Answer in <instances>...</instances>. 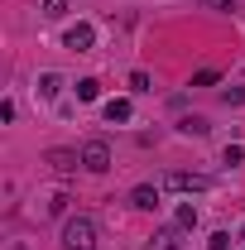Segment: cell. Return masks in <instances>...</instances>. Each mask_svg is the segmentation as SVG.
<instances>
[{"instance_id":"cell-1","label":"cell","mask_w":245,"mask_h":250,"mask_svg":"<svg viewBox=\"0 0 245 250\" xmlns=\"http://www.w3.org/2000/svg\"><path fill=\"white\" fill-rule=\"evenodd\" d=\"M62 250H96V221L92 217H72L62 226Z\"/></svg>"},{"instance_id":"cell-2","label":"cell","mask_w":245,"mask_h":250,"mask_svg":"<svg viewBox=\"0 0 245 250\" xmlns=\"http://www.w3.org/2000/svg\"><path fill=\"white\" fill-rule=\"evenodd\" d=\"M82 168H92V173H106V168H111V145H106V140H92V145L82 149Z\"/></svg>"},{"instance_id":"cell-3","label":"cell","mask_w":245,"mask_h":250,"mask_svg":"<svg viewBox=\"0 0 245 250\" xmlns=\"http://www.w3.org/2000/svg\"><path fill=\"white\" fill-rule=\"evenodd\" d=\"M43 164H48V173H58V178L77 173V154H67V149H53V154H43Z\"/></svg>"},{"instance_id":"cell-4","label":"cell","mask_w":245,"mask_h":250,"mask_svg":"<svg viewBox=\"0 0 245 250\" xmlns=\"http://www.w3.org/2000/svg\"><path fill=\"white\" fill-rule=\"evenodd\" d=\"M168 188H178V192H207L212 178H202V173H168Z\"/></svg>"},{"instance_id":"cell-5","label":"cell","mask_w":245,"mask_h":250,"mask_svg":"<svg viewBox=\"0 0 245 250\" xmlns=\"http://www.w3.org/2000/svg\"><path fill=\"white\" fill-rule=\"evenodd\" d=\"M92 39H96V29H92V24H77V29H67V48L87 53V48H92Z\"/></svg>"},{"instance_id":"cell-6","label":"cell","mask_w":245,"mask_h":250,"mask_svg":"<svg viewBox=\"0 0 245 250\" xmlns=\"http://www.w3.org/2000/svg\"><path fill=\"white\" fill-rule=\"evenodd\" d=\"M149 250H187V246H183V236H178V226H168V231H159L149 241Z\"/></svg>"},{"instance_id":"cell-7","label":"cell","mask_w":245,"mask_h":250,"mask_svg":"<svg viewBox=\"0 0 245 250\" xmlns=\"http://www.w3.org/2000/svg\"><path fill=\"white\" fill-rule=\"evenodd\" d=\"M130 202L149 212V207H159V188H154V183H140V188H135V192H130Z\"/></svg>"},{"instance_id":"cell-8","label":"cell","mask_w":245,"mask_h":250,"mask_svg":"<svg viewBox=\"0 0 245 250\" xmlns=\"http://www.w3.org/2000/svg\"><path fill=\"white\" fill-rule=\"evenodd\" d=\"M58 87H62L58 72H43V77H39V96H43V101H53V96H58Z\"/></svg>"},{"instance_id":"cell-9","label":"cell","mask_w":245,"mask_h":250,"mask_svg":"<svg viewBox=\"0 0 245 250\" xmlns=\"http://www.w3.org/2000/svg\"><path fill=\"white\" fill-rule=\"evenodd\" d=\"M96 96H101V82L96 77H82L77 82V101H96Z\"/></svg>"},{"instance_id":"cell-10","label":"cell","mask_w":245,"mask_h":250,"mask_svg":"<svg viewBox=\"0 0 245 250\" xmlns=\"http://www.w3.org/2000/svg\"><path fill=\"white\" fill-rule=\"evenodd\" d=\"M106 121H130V101H106Z\"/></svg>"},{"instance_id":"cell-11","label":"cell","mask_w":245,"mask_h":250,"mask_svg":"<svg viewBox=\"0 0 245 250\" xmlns=\"http://www.w3.org/2000/svg\"><path fill=\"white\" fill-rule=\"evenodd\" d=\"M183 135H207V121H202V116H187V121H183Z\"/></svg>"},{"instance_id":"cell-12","label":"cell","mask_w":245,"mask_h":250,"mask_svg":"<svg viewBox=\"0 0 245 250\" xmlns=\"http://www.w3.org/2000/svg\"><path fill=\"white\" fill-rule=\"evenodd\" d=\"M62 10H67V0H43V15H48V20H58Z\"/></svg>"},{"instance_id":"cell-13","label":"cell","mask_w":245,"mask_h":250,"mask_svg":"<svg viewBox=\"0 0 245 250\" xmlns=\"http://www.w3.org/2000/svg\"><path fill=\"white\" fill-rule=\"evenodd\" d=\"M178 226H197V207H178Z\"/></svg>"},{"instance_id":"cell-14","label":"cell","mask_w":245,"mask_h":250,"mask_svg":"<svg viewBox=\"0 0 245 250\" xmlns=\"http://www.w3.org/2000/svg\"><path fill=\"white\" fill-rule=\"evenodd\" d=\"M130 87L135 92H149V72H130Z\"/></svg>"},{"instance_id":"cell-15","label":"cell","mask_w":245,"mask_h":250,"mask_svg":"<svg viewBox=\"0 0 245 250\" xmlns=\"http://www.w3.org/2000/svg\"><path fill=\"white\" fill-rule=\"evenodd\" d=\"M221 101H226V106H241V101H245V92H241V87H236V92H221Z\"/></svg>"},{"instance_id":"cell-16","label":"cell","mask_w":245,"mask_h":250,"mask_svg":"<svg viewBox=\"0 0 245 250\" xmlns=\"http://www.w3.org/2000/svg\"><path fill=\"white\" fill-rule=\"evenodd\" d=\"M226 246H231V236H226V231H216V236H212V250H226Z\"/></svg>"}]
</instances>
